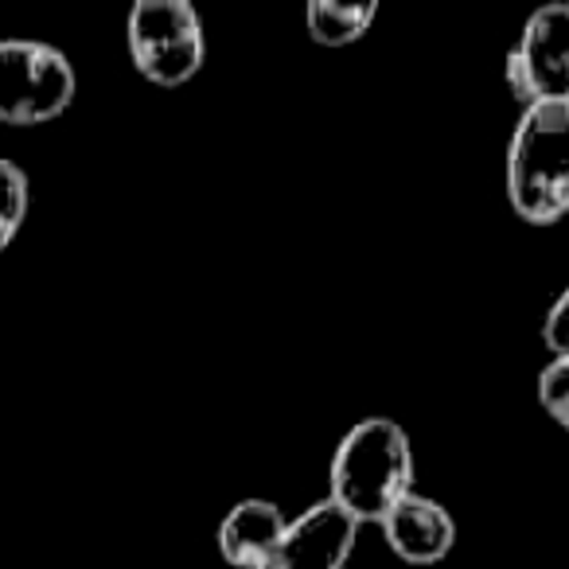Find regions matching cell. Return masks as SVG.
Masks as SVG:
<instances>
[{"instance_id":"7c38bea8","label":"cell","mask_w":569,"mask_h":569,"mask_svg":"<svg viewBox=\"0 0 569 569\" xmlns=\"http://www.w3.org/2000/svg\"><path fill=\"white\" fill-rule=\"evenodd\" d=\"M542 343L553 351V359H566L569 356V289L550 305V312H546Z\"/></svg>"},{"instance_id":"8fae6325","label":"cell","mask_w":569,"mask_h":569,"mask_svg":"<svg viewBox=\"0 0 569 569\" xmlns=\"http://www.w3.org/2000/svg\"><path fill=\"white\" fill-rule=\"evenodd\" d=\"M538 402H542V410L558 426L569 429V356L542 367V375H538Z\"/></svg>"},{"instance_id":"30bf717a","label":"cell","mask_w":569,"mask_h":569,"mask_svg":"<svg viewBox=\"0 0 569 569\" xmlns=\"http://www.w3.org/2000/svg\"><path fill=\"white\" fill-rule=\"evenodd\" d=\"M32 207V183H28L24 168L0 157V253L9 250L12 238L20 234Z\"/></svg>"},{"instance_id":"5b68a950","label":"cell","mask_w":569,"mask_h":569,"mask_svg":"<svg viewBox=\"0 0 569 569\" xmlns=\"http://www.w3.org/2000/svg\"><path fill=\"white\" fill-rule=\"evenodd\" d=\"M507 87L522 106L569 102V4H542L507 56Z\"/></svg>"},{"instance_id":"9c48e42d","label":"cell","mask_w":569,"mask_h":569,"mask_svg":"<svg viewBox=\"0 0 569 569\" xmlns=\"http://www.w3.org/2000/svg\"><path fill=\"white\" fill-rule=\"evenodd\" d=\"M375 17H379V4L363 0V4H351V0H312L309 12H305V24L309 36L325 48H348V43L363 40L371 32Z\"/></svg>"},{"instance_id":"7a4b0ae2","label":"cell","mask_w":569,"mask_h":569,"mask_svg":"<svg viewBox=\"0 0 569 569\" xmlns=\"http://www.w3.org/2000/svg\"><path fill=\"white\" fill-rule=\"evenodd\" d=\"M507 203L530 227L569 214V102L527 106L507 141Z\"/></svg>"},{"instance_id":"52a82bcc","label":"cell","mask_w":569,"mask_h":569,"mask_svg":"<svg viewBox=\"0 0 569 569\" xmlns=\"http://www.w3.org/2000/svg\"><path fill=\"white\" fill-rule=\"evenodd\" d=\"M387 546L406 561V566H437L449 558L457 546V519L429 496H402L387 515L379 519Z\"/></svg>"},{"instance_id":"ba28073f","label":"cell","mask_w":569,"mask_h":569,"mask_svg":"<svg viewBox=\"0 0 569 569\" xmlns=\"http://www.w3.org/2000/svg\"><path fill=\"white\" fill-rule=\"evenodd\" d=\"M289 519L269 499H242L219 522V553L234 569H261L273 558Z\"/></svg>"},{"instance_id":"6da1fadb","label":"cell","mask_w":569,"mask_h":569,"mask_svg":"<svg viewBox=\"0 0 569 569\" xmlns=\"http://www.w3.org/2000/svg\"><path fill=\"white\" fill-rule=\"evenodd\" d=\"M413 491V449L398 421L367 418L343 433L332 457V491L328 503L348 519L379 522L402 496Z\"/></svg>"},{"instance_id":"277c9868","label":"cell","mask_w":569,"mask_h":569,"mask_svg":"<svg viewBox=\"0 0 569 569\" xmlns=\"http://www.w3.org/2000/svg\"><path fill=\"white\" fill-rule=\"evenodd\" d=\"M133 67L157 87H183L207 59V32L188 0H137L126 20Z\"/></svg>"},{"instance_id":"3957f363","label":"cell","mask_w":569,"mask_h":569,"mask_svg":"<svg viewBox=\"0 0 569 569\" xmlns=\"http://www.w3.org/2000/svg\"><path fill=\"white\" fill-rule=\"evenodd\" d=\"M74 94L79 74L59 48L40 40H0V126H48L71 110Z\"/></svg>"},{"instance_id":"8992f818","label":"cell","mask_w":569,"mask_h":569,"mask_svg":"<svg viewBox=\"0 0 569 569\" xmlns=\"http://www.w3.org/2000/svg\"><path fill=\"white\" fill-rule=\"evenodd\" d=\"M359 522L320 499L284 527L273 558L261 569H343L356 550Z\"/></svg>"}]
</instances>
